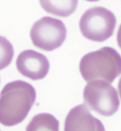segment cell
<instances>
[{
	"instance_id": "6da1fadb",
	"label": "cell",
	"mask_w": 121,
	"mask_h": 131,
	"mask_svg": "<svg viewBox=\"0 0 121 131\" xmlns=\"http://www.w3.org/2000/svg\"><path fill=\"white\" fill-rule=\"evenodd\" d=\"M36 99L33 86L22 80L6 84L0 93V123L7 127L21 123Z\"/></svg>"
},
{
	"instance_id": "7a4b0ae2",
	"label": "cell",
	"mask_w": 121,
	"mask_h": 131,
	"mask_svg": "<svg viewBox=\"0 0 121 131\" xmlns=\"http://www.w3.org/2000/svg\"><path fill=\"white\" fill-rule=\"evenodd\" d=\"M79 70L88 82L103 80L112 83L121 74V56L113 48L104 47L85 55L80 61Z\"/></svg>"
},
{
	"instance_id": "3957f363",
	"label": "cell",
	"mask_w": 121,
	"mask_h": 131,
	"mask_svg": "<svg viewBox=\"0 0 121 131\" xmlns=\"http://www.w3.org/2000/svg\"><path fill=\"white\" fill-rule=\"evenodd\" d=\"M115 25L116 18L111 11L103 7H93L82 15L79 28L86 38L103 42L112 36Z\"/></svg>"
},
{
	"instance_id": "277c9868",
	"label": "cell",
	"mask_w": 121,
	"mask_h": 131,
	"mask_svg": "<svg viewBox=\"0 0 121 131\" xmlns=\"http://www.w3.org/2000/svg\"><path fill=\"white\" fill-rule=\"evenodd\" d=\"M84 100L88 108L103 116H113L120 106L117 91L103 80L89 82L84 90Z\"/></svg>"
},
{
	"instance_id": "5b68a950",
	"label": "cell",
	"mask_w": 121,
	"mask_h": 131,
	"mask_svg": "<svg viewBox=\"0 0 121 131\" xmlns=\"http://www.w3.org/2000/svg\"><path fill=\"white\" fill-rule=\"evenodd\" d=\"M30 36L34 46L52 51L62 45L67 36V29L60 20L45 16L33 25Z\"/></svg>"
},
{
	"instance_id": "8992f818",
	"label": "cell",
	"mask_w": 121,
	"mask_h": 131,
	"mask_svg": "<svg viewBox=\"0 0 121 131\" xmlns=\"http://www.w3.org/2000/svg\"><path fill=\"white\" fill-rule=\"evenodd\" d=\"M16 65L23 76L32 80L45 78L50 69L48 58L42 53L33 50H26L21 52L16 59Z\"/></svg>"
},
{
	"instance_id": "52a82bcc",
	"label": "cell",
	"mask_w": 121,
	"mask_h": 131,
	"mask_svg": "<svg viewBox=\"0 0 121 131\" xmlns=\"http://www.w3.org/2000/svg\"><path fill=\"white\" fill-rule=\"evenodd\" d=\"M64 131H106L103 123L91 115L87 106L79 105L70 110Z\"/></svg>"
},
{
	"instance_id": "ba28073f",
	"label": "cell",
	"mask_w": 121,
	"mask_h": 131,
	"mask_svg": "<svg viewBox=\"0 0 121 131\" xmlns=\"http://www.w3.org/2000/svg\"><path fill=\"white\" fill-rule=\"evenodd\" d=\"M46 12L60 17H67L75 12L78 0H39Z\"/></svg>"
},
{
	"instance_id": "9c48e42d",
	"label": "cell",
	"mask_w": 121,
	"mask_h": 131,
	"mask_svg": "<svg viewBox=\"0 0 121 131\" xmlns=\"http://www.w3.org/2000/svg\"><path fill=\"white\" fill-rule=\"evenodd\" d=\"M59 121L50 113H42L34 116L26 131H59Z\"/></svg>"
},
{
	"instance_id": "30bf717a",
	"label": "cell",
	"mask_w": 121,
	"mask_h": 131,
	"mask_svg": "<svg viewBox=\"0 0 121 131\" xmlns=\"http://www.w3.org/2000/svg\"><path fill=\"white\" fill-rule=\"evenodd\" d=\"M14 55L12 43L5 37L0 36V70L11 64Z\"/></svg>"
},
{
	"instance_id": "8fae6325",
	"label": "cell",
	"mask_w": 121,
	"mask_h": 131,
	"mask_svg": "<svg viewBox=\"0 0 121 131\" xmlns=\"http://www.w3.org/2000/svg\"><path fill=\"white\" fill-rule=\"evenodd\" d=\"M117 41H118V44L119 47L121 48V25L119 27L118 32V36H117Z\"/></svg>"
},
{
	"instance_id": "7c38bea8",
	"label": "cell",
	"mask_w": 121,
	"mask_h": 131,
	"mask_svg": "<svg viewBox=\"0 0 121 131\" xmlns=\"http://www.w3.org/2000/svg\"><path fill=\"white\" fill-rule=\"evenodd\" d=\"M118 92L121 99V78L119 80V83H118Z\"/></svg>"
},
{
	"instance_id": "4fadbf2b",
	"label": "cell",
	"mask_w": 121,
	"mask_h": 131,
	"mask_svg": "<svg viewBox=\"0 0 121 131\" xmlns=\"http://www.w3.org/2000/svg\"><path fill=\"white\" fill-rule=\"evenodd\" d=\"M88 2H97V1H98V0H86Z\"/></svg>"
},
{
	"instance_id": "5bb4252c",
	"label": "cell",
	"mask_w": 121,
	"mask_h": 131,
	"mask_svg": "<svg viewBox=\"0 0 121 131\" xmlns=\"http://www.w3.org/2000/svg\"><path fill=\"white\" fill-rule=\"evenodd\" d=\"M0 131H1V130H0Z\"/></svg>"
}]
</instances>
